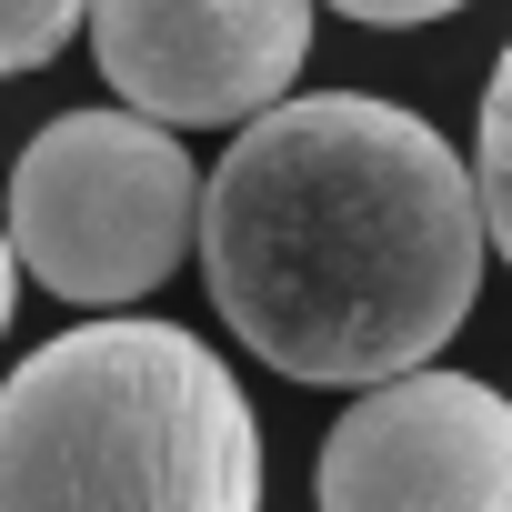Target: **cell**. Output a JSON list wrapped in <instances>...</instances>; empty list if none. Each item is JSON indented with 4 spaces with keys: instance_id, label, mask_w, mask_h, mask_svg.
Listing matches in <instances>:
<instances>
[{
    "instance_id": "1",
    "label": "cell",
    "mask_w": 512,
    "mask_h": 512,
    "mask_svg": "<svg viewBox=\"0 0 512 512\" xmlns=\"http://www.w3.org/2000/svg\"><path fill=\"white\" fill-rule=\"evenodd\" d=\"M201 272L231 322L292 382H382L432 362L482 302L472 161L402 101L322 91L251 111L201 181Z\"/></svg>"
},
{
    "instance_id": "2",
    "label": "cell",
    "mask_w": 512,
    "mask_h": 512,
    "mask_svg": "<svg viewBox=\"0 0 512 512\" xmlns=\"http://www.w3.org/2000/svg\"><path fill=\"white\" fill-rule=\"evenodd\" d=\"M0 512H262V422L181 322H81L0 382Z\"/></svg>"
},
{
    "instance_id": "3",
    "label": "cell",
    "mask_w": 512,
    "mask_h": 512,
    "mask_svg": "<svg viewBox=\"0 0 512 512\" xmlns=\"http://www.w3.org/2000/svg\"><path fill=\"white\" fill-rule=\"evenodd\" d=\"M201 171L151 111H61L11 161V262L61 302H141L191 262Z\"/></svg>"
},
{
    "instance_id": "4",
    "label": "cell",
    "mask_w": 512,
    "mask_h": 512,
    "mask_svg": "<svg viewBox=\"0 0 512 512\" xmlns=\"http://www.w3.org/2000/svg\"><path fill=\"white\" fill-rule=\"evenodd\" d=\"M322 512H512V392L472 372H382L322 442Z\"/></svg>"
},
{
    "instance_id": "5",
    "label": "cell",
    "mask_w": 512,
    "mask_h": 512,
    "mask_svg": "<svg viewBox=\"0 0 512 512\" xmlns=\"http://www.w3.org/2000/svg\"><path fill=\"white\" fill-rule=\"evenodd\" d=\"M81 31L131 111L171 131H221L302 81L312 0H91Z\"/></svg>"
},
{
    "instance_id": "6",
    "label": "cell",
    "mask_w": 512,
    "mask_h": 512,
    "mask_svg": "<svg viewBox=\"0 0 512 512\" xmlns=\"http://www.w3.org/2000/svg\"><path fill=\"white\" fill-rule=\"evenodd\" d=\"M472 201H482V241L512 262V51L492 61L482 91V151H472Z\"/></svg>"
},
{
    "instance_id": "7",
    "label": "cell",
    "mask_w": 512,
    "mask_h": 512,
    "mask_svg": "<svg viewBox=\"0 0 512 512\" xmlns=\"http://www.w3.org/2000/svg\"><path fill=\"white\" fill-rule=\"evenodd\" d=\"M91 0H0V81L11 71H41L51 51H71Z\"/></svg>"
},
{
    "instance_id": "8",
    "label": "cell",
    "mask_w": 512,
    "mask_h": 512,
    "mask_svg": "<svg viewBox=\"0 0 512 512\" xmlns=\"http://www.w3.org/2000/svg\"><path fill=\"white\" fill-rule=\"evenodd\" d=\"M342 21H362V31H422V21H452L462 0H332Z\"/></svg>"
},
{
    "instance_id": "9",
    "label": "cell",
    "mask_w": 512,
    "mask_h": 512,
    "mask_svg": "<svg viewBox=\"0 0 512 512\" xmlns=\"http://www.w3.org/2000/svg\"><path fill=\"white\" fill-rule=\"evenodd\" d=\"M11 302H21V262H11V231H0V332H11Z\"/></svg>"
}]
</instances>
